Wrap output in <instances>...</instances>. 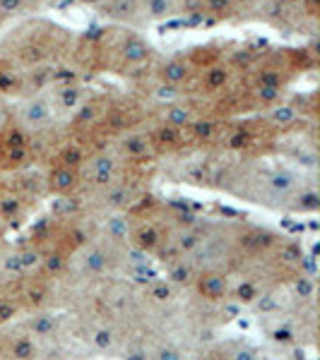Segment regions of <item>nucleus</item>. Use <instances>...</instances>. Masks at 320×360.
<instances>
[{
  "label": "nucleus",
  "mask_w": 320,
  "mask_h": 360,
  "mask_svg": "<svg viewBox=\"0 0 320 360\" xmlns=\"http://www.w3.org/2000/svg\"><path fill=\"white\" fill-rule=\"evenodd\" d=\"M27 13V5L22 0H0V17H17Z\"/></svg>",
  "instance_id": "obj_33"
},
{
  "label": "nucleus",
  "mask_w": 320,
  "mask_h": 360,
  "mask_svg": "<svg viewBox=\"0 0 320 360\" xmlns=\"http://www.w3.org/2000/svg\"><path fill=\"white\" fill-rule=\"evenodd\" d=\"M282 240L275 231L260 229V226H248L241 233L234 238V255H241V259H263L270 257V252L275 250L277 243Z\"/></svg>",
  "instance_id": "obj_4"
},
{
  "label": "nucleus",
  "mask_w": 320,
  "mask_h": 360,
  "mask_svg": "<svg viewBox=\"0 0 320 360\" xmlns=\"http://www.w3.org/2000/svg\"><path fill=\"white\" fill-rule=\"evenodd\" d=\"M251 185L253 190H248L246 195L253 202L277 207V202H289V197L301 188V178L289 168H267L251 180Z\"/></svg>",
  "instance_id": "obj_1"
},
{
  "label": "nucleus",
  "mask_w": 320,
  "mask_h": 360,
  "mask_svg": "<svg viewBox=\"0 0 320 360\" xmlns=\"http://www.w3.org/2000/svg\"><path fill=\"white\" fill-rule=\"evenodd\" d=\"M128 240H130L140 252L156 255V252H161V248H164V243L168 238L164 236V229H161L159 224L152 221V219H144V221H135L128 229Z\"/></svg>",
  "instance_id": "obj_7"
},
{
  "label": "nucleus",
  "mask_w": 320,
  "mask_h": 360,
  "mask_svg": "<svg viewBox=\"0 0 320 360\" xmlns=\"http://www.w3.org/2000/svg\"><path fill=\"white\" fill-rule=\"evenodd\" d=\"M34 161L32 147H15V149H0V166L8 171H20Z\"/></svg>",
  "instance_id": "obj_23"
},
{
  "label": "nucleus",
  "mask_w": 320,
  "mask_h": 360,
  "mask_svg": "<svg viewBox=\"0 0 320 360\" xmlns=\"http://www.w3.org/2000/svg\"><path fill=\"white\" fill-rule=\"evenodd\" d=\"M253 75H251V86H267V89H279L284 91L287 84L292 82V65L289 63H275L270 60L265 63H255Z\"/></svg>",
  "instance_id": "obj_8"
},
{
  "label": "nucleus",
  "mask_w": 320,
  "mask_h": 360,
  "mask_svg": "<svg viewBox=\"0 0 320 360\" xmlns=\"http://www.w3.org/2000/svg\"><path fill=\"white\" fill-rule=\"evenodd\" d=\"M197 118V108L190 101H171L166 106H161L159 113V125H171L178 127V130H185L193 120Z\"/></svg>",
  "instance_id": "obj_15"
},
{
  "label": "nucleus",
  "mask_w": 320,
  "mask_h": 360,
  "mask_svg": "<svg viewBox=\"0 0 320 360\" xmlns=\"http://www.w3.org/2000/svg\"><path fill=\"white\" fill-rule=\"evenodd\" d=\"M17 89H20V79L10 70H3L0 72V94H13Z\"/></svg>",
  "instance_id": "obj_34"
},
{
  "label": "nucleus",
  "mask_w": 320,
  "mask_h": 360,
  "mask_svg": "<svg viewBox=\"0 0 320 360\" xmlns=\"http://www.w3.org/2000/svg\"><path fill=\"white\" fill-rule=\"evenodd\" d=\"M219 132V123L214 118H197L185 127V135L190 139H195V142H212L214 137H217Z\"/></svg>",
  "instance_id": "obj_25"
},
{
  "label": "nucleus",
  "mask_w": 320,
  "mask_h": 360,
  "mask_svg": "<svg viewBox=\"0 0 320 360\" xmlns=\"http://www.w3.org/2000/svg\"><path fill=\"white\" fill-rule=\"evenodd\" d=\"M85 101H87V91L80 84H75V82L58 86L54 98H51L54 108H58L61 113H75Z\"/></svg>",
  "instance_id": "obj_17"
},
{
  "label": "nucleus",
  "mask_w": 320,
  "mask_h": 360,
  "mask_svg": "<svg viewBox=\"0 0 320 360\" xmlns=\"http://www.w3.org/2000/svg\"><path fill=\"white\" fill-rule=\"evenodd\" d=\"M97 195H99V200H101V207L111 209V212H123V209L130 207L133 200H135L133 185L123 183V180H116L109 188L97 190Z\"/></svg>",
  "instance_id": "obj_16"
},
{
  "label": "nucleus",
  "mask_w": 320,
  "mask_h": 360,
  "mask_svg": "<svg viewBox=\"0 0 320 360\" xmlns=\"http://www.w3.org/2000/svg\"><path fill=\"white\" fill-rule=\"evenodd\" d=\"M97 120H99V106H97L94 101H90V98H87L82 106H80L78 111L73 113V123L78 125V127L97 123Z\"/></svg>",
  "instance_id": "obj_31"
},
{
  "label": "nucleus",
  "mask_w": 320,
  "mask_h": 360,
  "mask_svg": "<svg viewBox=\"0 0 320 360\" xmlns=\"http://www.w3.org/2000/svg\"><path fill=\"white\" fill-rule=\"evenodd\" d=\"M118 46V63L123 68H142L144 63L152 58V44L147 41V39H142L140 34H125L123 39H121Z\"/></svg>",
  "instance_id": "obj_9"
},
{
  "label": "nucleus",
  "mask_w": 320,
  "mask_h": 360,
  "mask_svg": "<svg viewBox=\"0 0 320 360\" xmlns=\"http://www.w3.org/2000/svg\"><path fill=\"white\" fill-rule=\"evenodd\" d=\"M82 185V173L78 168H70V166H61L56 164L46 176V190L56 197H70L78 193V188Z\"/></svg>",
  "instance_id": "obj_11"
},
{
  "label": "nucleus",
  "mask_w": 320,
  "mask_h": 360,
  "mask_svg": "<svg viewBox=\"0 0 320 360\" xmlns=\"http://www.w3.org/2000/svg\"><path fill=\"white\" fill-rule=\"evenodd\" d=\"M193 286L200 298H205L207 303H222L229 298L231 281L222 269H200L193 278Z\"/></svg>",
  "instance_id": "obj_6"
},
{
  "label": "nucleus",
  "mask_w": 320,
  "mask_h": 360,
  "mask_svg": "<svg viewBox=\"0 0 320 360\" xmlns=\"http://www.w3.org/2000/svg\"><path fill=\"white\" fill-rule=\"evenodd\" d=\"M183 96V89H178V86H171V84H156L154 86V103H159V106H166V103L171 101H178V98Z\"/></svg>",
  "instance_id": "obj_32"
},
{
  "label": "nucleus",
  "mask_w": 320,
  "mask_h": 360,
  "mask_svg": "<svg viewBox=\"0 0 320 360\" xmlns=\"http://www.w3.org/2000/svg\"><path fill=\"white\" fill-rule=\"evenodd\" d=\"M200 360H226L224 358V353H222V348H217V351H209V353H205Z\"/></svg>",
  "instance_id": "obj_35"
},
{
  "label": "nucleus",
  "mask_w": 320,
  "mask_h": 360,
  "mask_svg": "<svg viewBox=\"0 0 320 360\" xmlns=\"http://www.w3.org/2000/svg\"><path fill=\"white\" fill-rule=\"evenodd\" d=\"M289 207L294 209V212H316L320 207V195L316 188H299L296 193L289 197Z\"/></svg>",
  "instance_id": "obj_26"
},
{
  "label": "nucleus",
  "mask_w": 320,
  "mask_h": 360,
  "mask_svg": "<svg viewBox=\"0 0 320 360\" xmlns=\"http://www.w3.org/2000/svg\"><path fill=\"white\" fill-rule=\"evenodd\" d=\"M258 295H260V288H258V283H255L253 278H246V281H238L236 286L231 283L229 298H234L236 303L248 305V303H253V300H258Z\"/></svg>",
  "instance_id": "obj_28"
},
{
  "label": "nucleus",
  "mask_w": 320,
  "mask_h": 360,
  "mask_svg": "<svg viewBox=\"0 0 320 360\" xmlns=\"http://www.w3.org/2000/svg\"><path fill=\"white\" fill-rule=\"evenodd\" d=\"M22 214H25V197L10 193V190H3L0 193V224L8 226V221H20Z\"/></svg>",
  "instance_id": "obj_21"
},
{
  "label": "nucleus",
  "mask_w": 320,
  "mask_h": 360,
  "mask_svg": "<svg viewBox=\"0 0 320 360\" xmlns=\"http://www.w3.org/2000/svg\"><path fill=\"white\" fill-rule=\"evenodd\" d=\"M78 3H82V5H101V0H78Z\"/></svg>",
  "instance_id": "obj_37"
},
{
  "label": "nucleus",
  "mask_w": 320,
  "mask_h": 360,
  "mask_svg": "<svg viewBox=\"0 0 320 360\" xmlns=\"http://www.w3.org/2000/svg\"><path fill=\"white\" fill-rule=\"evenodd\" d=\"M109 264H111V259H109L106 248L92 245V248L85 250V255H82V269L87 271V274H101V271L109 269Z\"/></svg>",
  "instance_id": "obj_24"
},
{
  "label": "nucleus",
  "mask_w": 320,
  "mask_h": 360,
  "mask_svg": "<svg viewBox=\"0 0 320 360\" xmlns=\"http://www.w3.org/2000/svg\"><path fill=\"white\" fill-rule=\"evenodd\" d=\"M193 70H195V63L190 60V58L171 56L159 65V82L183 89V84L193 82V77H195Z\"/></svg>",
  "instance_id": "obj_12"
},
{
  "label": "nucleus",
  "mask_w": 320,
  "mask_h": 360,
  "mask_svg": "<svg viewBox=\"0 0 320 360\" xmlns=\"http://www.w3.org/2000/svg\"><path fill=\"white\" fill-rule=\"evenodd\" d=\"M224 147L229 149V152H243V149L253 147V132L251 130H234L229 132V137L224 139Z\"/></svg>",
  "instance_id": "obj_30"
},
{
  "label": "nucleus",
  "mask_w": 320,
  "mask_h": 360,
  "mask_svg": "<svg viewBox=\"0 0 320 360\" xmlns=\"http://www.w3.org/2000/svg\"><path fill=\"white\" fill-rule=\"evenodd\" d=\"M99 10H101V15H106L113 22L140 20V0H101Z\"/></svg>",
  "instance_id": "obj_18"
},
{
  "label": "nucleus",
  "mask_w": 320,
  "mask_h": 360,
  "mask_svg": "<svg viewBox=\"0 0 320 360\" xmlns=\"http://www.w3.org/2000/svg\"><path fill=\"white\" fill-rule=\"evenodd\" d=\"M236 10V0H202L200 15L207 17L209 22H219L229 17Z\"/></svg>",
  "instance_id": "obj_27"
},
{
  "label": "nucleus",
  "mask_w": 320,
  "mask_h": 360,
  "mask_svg": "<svg viewBox=\"0 0 320 360\" xmlns=\"http://www.w3.org/2000/svg\"><path fill=\"white\" fill-rule=\"evenodd\" d=\"M22 3L27 5V10H37L39 5H44V3H46V0H22Z\"/></svg>",
  "instance_id": "obj_36"
},
{
  "label": "nucleus",
  "mask_w": 320,
  "mask_h": 360,
  "mask_svg": "<svg viewBox=\"0 0 320 360\" xmlns=\"http://www.w3.org/2000/svg\"><path fill=\"white\" fill-rule=\"evenodd\" d=\"M299 120H301V111L294 106V103H287V101H279L265 111V123L270 127L289 130V127L299 125Z\"/></svg>",
  "instance_id": "obj_20"
},
{
  "label": "nucleus",
  "mask_w": 320,
  "mask_h": 360,
  "mask_svg": "<svg viewBox=\"0 0 320 360\" xmlns=\"http://www.w3.org/2000/svg\"><path fill=\"white\" fill-rule=\"evenodd\" d=\"M54 34H58L56 25H49L46 32L29 29L27 39H22L20 49H17V60L22 63V68H39L42 63H46L54 56V51H56Z\"/></svg>",
  "instance_id": "obj_3"
},
{
  "label": "nucleus",
  "mask_w": 320,
  "mask_h": 360,
  "mask_svg": "<svg viewBox=\"0 0 320 360\" xmlns=\"http://www.w3.org/2000/svg\"><path fill=\"white\" fill-rule=\"evenodd\" d=\"M5 229H8V226H5V224H0V238L5 236Z\"/></svg>",
  "instance_id": "obj_38"
},
{
  "label": "nucleus",
  "mask_w": 320,
  "mask_h": 360,
  "mask_svg": "<svg viewBox=\"0 0 320 360\" xmlns=\"http://www.w3.org/2000/svg\"><path fill=\"white\" fill-rule=\"evenodd\" d=\"M121 156L116 154H109V152H99V154H92L87 156L85 166L80 168L82 173V180L90 183L94 190H104L109 188L116 180H121Z\"/></svg>",
  "instance_id": "obj_5"
},
{
  "label": "nucleus",
  "mask_w": 320,
  "mask_h": 360,
  "mask_svg": "<svg viewBox=\"0 0 320 360\" xmlns=\"http://www.w3.org/2000/svg\"><path fill=\"white\" fill-rule=\"evenodd\" d=\"M56 108L49 96H29L17 106L15 125H20L25 132H44L54 125Z\"/></svg>",
  "instance_id": "obj_2"
},
{
  "label": "nucleus",
  "mask_w": 320,
  "mask_h": 360,
  "mask_svg": "<svg viewBox=\"0 0 320 360\" xmlns=\"http://www.w3.org/2000/svg\"><path fill=\"white\" fill-rule=\"evenodd\" d=\"M0 353L5 360H32L37 353L34 336L29 332H13L0 339Z\"/></svg>",
  "instance_id": "obj_13"
},
{
  "label": "nucleus",
  "mask_w": 320,
  "mask_h": 360,
  "mask_svg": "<svg viewBox=\"0 0 320 360\" xmlns=\"http://www.w3.org/2000/svg\"><path fill=\"white\" fill-rule=\"evenodd\" d=\"M87 161V154L82 147H78V144H66V147L61 149V154H58L56 164L61 166H70V168H82Z\"/></svg>",
  "instance_id": "obj_29"
},
{
  "label": "nucleus",
  "mask_w": 320,
  "mask_h": 360,
  "mask_svg": "<svg viewBox=\"0 0 320 360\" xmlns=\"http://www.w3.org/2000/svg\"><path fill=\"white\" fill-rule=\"evenodd\" d=\"M231 79H234V70L226 65V63H209L200 72V77L195 79V84L200 94L214 96V94H222L226 86L231 84Z\"/></svg>",
  "instance_id": "obj_10"
},
{
  "label": "nucleus",
  "mask_w": 320,
  "mask_h": 360,
  "mask_svg": "<svg viewBox=\"0 0 320 360\" xmlns=\"http://www.w3.org/2000/svg\"><path fill=\"white\" fill-rule=\"evenodd\" d=\"M118 152H121V159H125V161L149 159V156L154 154L149 132H137V130L125 132V135L118 139Z\"/></svg>",
  "instance_id": "obj_14"
},
{
  "label": "nucleus",
  "mask_w": 320,
  "mask_h": 360,
  "mask_svg": "<svg viewBox=\"0 0 320 360\" xmlns=\"http://www.w3.org/2000/svg\"><path fill=\"white\" fill-rule=\"evenodd\" d=\"M185 130H178V127L171 125H156L154 132H149V139H152L154 152H173V149H181L185 144Z\"/></svg>",
  "instance_id": "obj_19"
},
{
  "label": "nucleus",
  "mask_w": 320,
  "mask_h": 360,
  "mask_svg": "<svg viewBox=\"0 0 320 360\" xmlns=\"http://www.w3.org/2000/svg\"><path fill=\"white\" fill-rule=\"evenodd\" d=\"M176 13V0H140V20H166Z\"/></svg>",
  "instance_id": "obj_22"
}]
</instances>
